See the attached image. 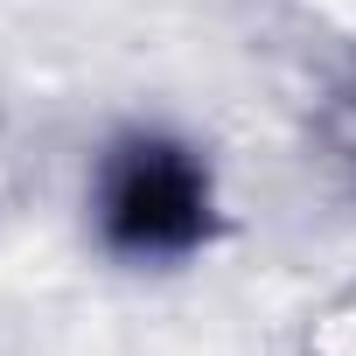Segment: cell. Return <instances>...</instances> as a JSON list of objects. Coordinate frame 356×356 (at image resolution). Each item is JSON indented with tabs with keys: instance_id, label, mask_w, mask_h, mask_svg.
I'll return each mask as SVG.
<instances>
[{
	"instance_id": "1",
	"label": "cell",
	"mask_w": 356,
	"mask_h": 356,
	"mask_svg": "<svg viewBox=\"0 0 356 356\" xmlns=\"http://www.w3.org/2000/svg\"><path fill=\"white\" fill-rule=\"evenodd\" d=\"M105 238L133 259H175L210 231V175L175 140H126L98 196Z\"/></svg>"
}]
</instances>
